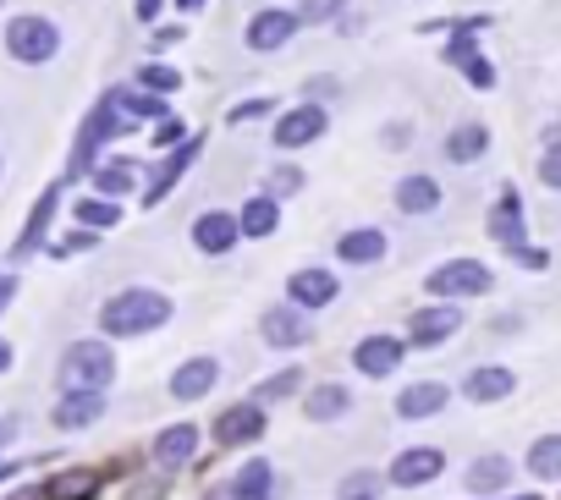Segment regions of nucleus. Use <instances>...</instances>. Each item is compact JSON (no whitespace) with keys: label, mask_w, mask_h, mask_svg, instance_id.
<instances>
[{"label":"nucleus","mask_w":561,"mask_h":500,"mask_svg":"<svg viewBox=\"0 0 561 500\" xmlns=\"http://www.w3.org/2000/svg\"><path fill=\"white\" fill-rule=\"evenodd\" d=\"M133 176H138V165H133V160H116V165H100V171H94V187H100L105 198H116V193L133 187Z\"/></svg>","instance_id":"nucleus-32"},{"label":"nucleus","mask_w":561,"mask_h":500,"mask_svg":"<svg viewBox=\"0 0 561 500\" xmlns=\"http://www.w3.org/2000/svg\"><path fill=\"white\" fill-rule=\"evenodd\" d=\"M0 440H12V423H0Z\"/></svg>","instance_id":"nucleus-48"},{"label":"nucleus","mask_w":561,"mask_h":500,"mask_svg":"<svg viewBox=\"0 0 561 500\" xmlns=\"http://www.w3.org/2000/svg\"><path fill=\"white\" fill-rule=\"evenodd\" d=\"M430 298H479L495 287V276L479 265V259H446L440 270H430Z\"/></svg>","instance_id":"nucleus-4"},{"label":"nucleus","mask_w":561,"mask_h":500,"mask_svg":"<svg viewBox=\"0 0 561 500\" xmlns=\"http://www.w3.org/2000/svg\"><path fill=\"white\" fill-rule=\"evenodd\" d=\"M127 500H165V478H149V484H133Z\"/></svg>","instance_id":"nucleus-41"},{"label":"nucleus","mask_w":561,"mask_h":500,"mask_svg":"<svg viewBox=\"0 0 561 500\" xmlns=\"http://www.w3.org/2000/svg\"><path fill=\"white\" fill-rule=\"evenodd\" d=\"M215 380H220V363H215V358H187V363L171 374V396H176V402H198V396L215 391Z\"/></svg>","instance_id":"nucleus-13"},{"label":"nucleus","mask_w":561,"mask_h":500,"mask_svg":"<svg viewBox=\"0 0 561 500\" xmlns=\"http://www.w3.org/2000/svg\"><path fill=\"white\" fill-rule=\"evenodd\" d=\"M457 325H462V314L440 303V309H424V314H413V325H408V336H413L419 347H435V341H446V336H451Z\"/></svg>","instance_id":"nucleus-21"},{"label":"nucleus","mask_w":561,"mask_h":500,"mask_svg":"<svg viewBox=\"0 0 561 500\" xmlns=\"http://www.w3.org/2000/svg\"><path fill=\"white\" fill-rule=\"evenodd\" d=\"M264 434V407L259 402H237L215 418V445H253Z\"/></svg>","instance_id":"nucleus-6"},{"label":"nucleus","mask_w":561,"mask_h":500,"mask_svg":"<svg viewBox=\"0 0 561 500\" xmlns=\"http://www.w3.org/2000/svg\"><path fill=\"white\" fill-rule=\"evenodd\" d=\"M160 7H165V0H138L133 12H138V23H154V18H160Z\"/></svg>","instance_id":"nucleus-45"},{"label":"nucleus","mask_w":561,"mask_h":500,"mask_svg":"<svg viewBox=\"0 0 561 500\" xmlns=\"http://www.w3.org/2000/svg\"><path fill=\"white\" fill-rule=\"evenodd\" d=\"M539 182L561 193V143H550V149H545V160H539Z\"/></svg>","instance_id":"nucleus-38"},{"label":"nucleus","mask_w":561,"mask_h":500,"mask_svg":"<svg viewBox=\"0 0 561 500\" xmlns=\"http://www.w3.org/2000/svg\"><path fill=\"white\" fill-rule=\"evenodd\" d=\"M320 132H325V105H298V111L280 116L275 149H304V143H314Z\"/></svg>","instance_id":"nucleus-10"},{"label":"nucleus","mask_w":561,"mask_h":500,"mask_svg":"<svg viewBox=\"0 0 561 500\" xmlns=\"http://www.w3.org/2000/svg\"><path fill=\"white\" fill-rule=\"evenodd\" d=\"M342 7H347V0H304V7H298V28L304 23H331Z\"/></svg>","instance_id":"nucleus-36"},{"label":"nucleus","mask_w":561,"mask_h":500,"mask_svg":"<svg viewBox=\"0 0 561 500\" xmlns=\"http://www.w3.org/2000/svg\"><path fill=\"white\" fill-rule=\"evenodd\" d=\"M7 369H12V347H7V341H0V374H7Z\"/></svg>","instance_id":"nucleus-46"},{"label":"nucleus","mask_w":561,"mask_h":500,"mask_svg":"<svg viewBox=\"0 0 561 500\" xmlns=\"http://www.w3.org/2000/svg\"><path fill=\"white\" fill-rule=\"evenodd\" d=\"M397 209H402V214H430V209H440V182H435V176H402V182H397Z\"/></svg>","instance_id":"nucleus-20"},{"label":"nucleus","mask_w":561,"mask_h":500,"mask_svg":"<svg viewBox=\"0 0 561 500\" xmlns=\"http://www.w3.org/2000/svg\"><path fill=\"white\" fill-rule=\"evenodd\" d=\"M446 61H451V67H462V72H468V78H473L479 89H490V83H495L490 61H484V56L473 50V39H468V23H462V34H457V39L446 45Z\"/></svg>","instance_id":"nucleus-22"},{"label":"nucleus","mask_w":561,"mask_h":500,"mask_svg":"<svg viewBox=\"0 0 561 500\" xmlns=\"http://www.w3.org/2000/svg\"><path fill=\"white\" fill-rule=\"evenodd\" d=\"M336 254H342V265H375V259H386V231L380 225H358V231L336 236Z\"/></svg>","instance_id":"nucleus-16"},{"label":"nucleus","mask_w":561,"mask_h":500,"mask_svg":"<svg viewBox=\"0 0 561 500\" xmlns=\"http://www.w3.org/2000/svg\"><path fill=\"white\" fill-rule=\"evenodd\" d=\"M94 489H100V473L83 467V473H61V478H50L39 500H94Z\"/></svg>","instance_id":"nucleus-29"},{"label":"nucleus","mask_w":561,"mask_h":500,"mask_svg":"<svg viewBox=\"0 0 561 500\" xmlns=\"http://www.w3.org/2000/svg\"><path fill=\"white\" fill-rule=\"evenodd\" d=\"M484 149H490V132H484L479 121H462V127L446 138V160H457V165H468V160H484Z\"/></svg>","instance_id":"nucleus-25"},{"label":"nucleus","mask_w":561,"mask_h":500,"mask_svg":"<svg viewBox=\"0 0 561 500\" xmlns=\"http://www.w3.org/2000/svg\"><path fill=\"white\" fill-rule=\"evenodd\" d=\"M242 236V225H237V214H226V209H204L198 220H193V242H198V254H226V247Z\"/></svg>","instance_id":"nucleus-11"},{"label":"nucleus","mask_w":561,"mask_h":500,"mask_svg":"<svg viewBox=\"0 0 561 500\" xmlns=\"http://www.w3.org/2000/svg\"><path fill=\"white\" fill-rule=\"evenodd\" d=\"M193 451H198V429H193V423H171V429H160V440H154V462H160L165 473L182 467Z\"/></svg>","instance_id":"nucleus-19"},{"label":"nucleus","mask_w":561,"mask_h":500,"mask_svg":"<svg viewBox=\"0 0 561 500\" xmlns=\"http://www.w3.org/2000/svg\"><path fill=\"white\" fill-rule=\"evenodd\" d=\"M154 143H160V149H182V143H187V138H182V121H176V116H165V121H160V132H154Z\"/></svg>","instance_id":"nucleus-40"},{"label":"nucleus","mask_w":561,"mask_h":500,"mask_svg":"<svg viewBox=\"0 0 561 500\" xmlns=\"http://www.w3.org/2000/svg\"><path fill=\"white\" fill-rule=\"evenodd\" d=\"M56 204H61V182L39 193V204H34V214H28V231L18 236V259H23V254H34V247L45 242V225H50V214H56Z\"/></svg>","instance_id":"nucleus-23"},{"label":"nucleus","mask_w":561,"mask_h":500,"mask_svg":"<svg viewBox=\"0 0 561 500\" xmlns=\"http://www.w3.org/2000/svg\"><path fill=\"white\" fill-rule=\"evenodd\" d=\"M446 396H451V391H446L440 380H419V385H408V391L397 396V418H408V423H413V418H435V412L446 407Z\"/></svg>","instance_id":"nucleus-15"},{"label":"nucleus","mask_w":561,"mask_h":500,"mask_svg":"<svg viewBox=\"0 0 561 500\" xmlns=\"http://www.w3.org/2000/svg\"><path fill=\"white\" fill-rule=\"evenodd\" d=\"M176 7H182V12H198V7H204V0H176Z\"/></svg>","instance_id":"nucleus-47"},{"label":"nucleus","mask_w":561,"mask_h":500,"mask_svg":"<svg viewBox=\"0 0 561 500\" xmlns=\"http://www.w3.org/2000/svg\"><path fill=\"white\" fill-rule=\"evenodd\" d=\"M171 319V298L149 292V287H133V292H116L105 309H100V330L105 336H144V330H160Z\"/></svg>","instance_id":"nucleus-1"},{"label":"nucleus","mask_w":561,"mask_h":500,"mask_svg":"<svg viewBox=\"0 0 561 500\" xmlns=\"http://www.w3.org/2000/svg\"><path fill=\"white\" fill-rule=\"evenodd\" d=\"M193 160H198V138H187V143H182V149H176V154H171V160L160 165V176H154V187L144 193V204H160V198H165V193L176 187V176H182V171H187Z\"/></svg>","instance_id":"nucleus-26"},{"label":"nucleus","mask_w":561,"mask_h":500,"mask_svg":"<svg viewBox=\"0 0 561 500\" xmlns=\"http://www.w3.org/2000/svg\"><path fill=\"white\" fill-rule=\"evenodd\" d=\"M462 391H468V402H506V396L517 391V374L501 369V363H484V369H473V374L462 380Z\"/></svg>","instance_id":"nucleus-14"},{"label":"nucleus","mask_w":561,"mask_h":500,"mask_svg":"<svg viewBox=\"0 0 561 500\" xmlns=\"http://www.w3.org/2000/svg\"><path fill=\"white\" fill-rule=\"evenodd\" d=\"M264 111H270V100H248V105L231 111V121H248V116H264Z\"/></svg>","instance_id":"nucleus-42"},{"label":"nucleus","mask_w":561,"mask_h":500,"mask_svg":"<svg viewBox=\"0 0 561 500\" xmlns=\"http://www.w3.org/2000/svg\"><path fill=\"white\" fill-rule=\"evenodd\" d=\"M0 7H7V0H0Z\"/></svg>","instance_id":"nucleus-50"},{"label":"nucleus","mask_w":561,"mask_h":500,"mask_svg":"<svg viewBox=\"0 0 561 500\" xmlns=\"http://www.w3.org/2000/svg\"><path fill=\"white\" fill-rule=\"evenodd\" d=\"M94 418H105V396L94 391H72L56 402V429H89Z\"/></svg>","instance_id":"nucleus-18"},{"label":"nucleus","mask_w":561,"mask_h":500,"mask_svg":"<svg viewBox=\"0 0 561 500\" xmlns=\"http://www.w3.org/2000/svg\"><path fill=\"white\" fill-rule=\"evenodd\" d=\"M61 50V28L50 18H12L7 23V56L23 67H45Z\"/></svg>","instance_id":"nucleus-3"},{"label":"nucleus","mask_w":561,"mask_h":500,"mask_svg":"<svg viewBox=\"0 0 561 500\" xmlns=\"http://www.w3.org/2000/svg\"><path fill=\"white\" fill-rule=\"evenodd\" d=\"M375 489H380V478H375V473H353V478L342 484V495H336V500H375Z\"/></svg>","instance_id":"nucleus-37"},{"label":"nucleus","mask_w":561,"mask_h":500,"mask_svg":"<svg viewBox=\"0 0 561 500\" xmlns=\"http://www.w3.org/2000/svg\"><path fill=\"white\" fill-rule=\"evenodd\" d=\"M528 473H534V478H561V434H539V440H534Z\"/></svg>","instance_id":"nucleus-31"},{"label":"nucleus","mask_w":561,"mask_h":500,"mask_svg":"<svg viewBox=\"0 0 561 500\" xmlns=\"http://www.w3.org/2000/svg\"><path fill=\"white\" fill-rule=\"evenodd\" d=\"M298 34V12H287V7H270V12H259L253 23H248V50H259V56H270V50H280Z\"/></svg>","instance_id":"nucleus-8"},{"label":"nucleus","mask_w":561,"mask_h":500,"mask_svg":"<svg viewBox=\"0 0 561 500\" xmlns=\"http://www.w3.org/2000/svg\"><path fill=\"white\" fill-rule=\"evenodd\" d=\"M7 473H12V467H0V478H7Z\"/></svg>","instance_id":"nucleus-49"},{"label":"nucleus","mask_w":561,"mask_h":500,"mask_svg":"<svg viewBox=\"0 0 561 500\" xmlns=\"http://www.w3.org/2000/svg\"><path fill=\"white\" fill-rule=\"evenodd\" d=\"M353 363H358V374L386 380V374L402 363V341H397V336H364V341L353 347Z\"/></svg>","instance_id":"nucleus-12"},{"label":"nucleus","mask_w":561,"mask_h":500,"mask_svg":"<svg viewBox=\"0 0 561 500\" xmlns=\"http://www.w3.org/2000/svg\"><path fill=\"white\" fill-rule=\"evenodd\" d=\"M270 489H275V473H270V462H259V456L231 478V500H270Z\"/></svg>","instance_id":"nucleus-27"},{"label":"nucleus","mask_w":561,"mask_h":500,"mask_svg":"<svg viewBox=\"0 0 561 500\" xmlns=\"http://www.w3.org/2000/svg\"><path fill=\"white\" fill-rule=\"evenodd\" d=\"M440 467H446V451H435V445H413V451H402V456L391 462V484H397V489H419V484L440 478Z\"/></svg>","instance_id":"nucleus-9"},{"label":"nucleus","mask_w":561,"mask_h":500,"mask_svg":"<svg viewBox=\"0 0 561 500\" xmlns=\"http://www.w3.org/2000/svg\"><path fill=\"white\" fill-rule=\"evenodd\" d=\"M237 225H242V236H270V231H275V198H270V193L248 198L242 214H237Z\"/></svg>","instance_id":"nucleus-30"},{"label":"nucleus","mask_w":561,"mask_h":500,"mask_svg":"<svg viewBox=\"0 0 561 500\" xmlns=\"http://www.w3.org/2000/svg\"><path fill=\"white\" fill-rule=\"evenodd\" d=\"M309 94H314L309 105H320V100H331V94H336V83H331V78H314V83H309Z\"/></svg>","instance_id":"nucleus-43"},{"label":"nucleus","mask_w":561,"mask_h":500,"mask_svg":"<svg viewBox=\"0 0 561 500\" xmlns=\"http://www.w3.org/2000/svg\"><path fill=\"white\" fill-rule=\"evenodd\" d=\"M138 83L154 89V94H176V89H182V72H171V67H144Z\"/></svg>","instance_id":"nucleus-35"},{"label":"nucleus","mask_w":561,"mask_h":500,"mask_svg":"<svg viewBox=\"0 0 561 500\" xmlns=\"http://www.w3.org/2000/svg\"><path fill=\"white\" fill-rule=\"evenodd\" d=\"M259 336H264L270 347H304V341L314 336V325H309V314H298L293 303H280V309H264Z\"/></svg>","instance_id":"nucleus-7"},{"label":"nucleus","mask_w":561,"mask_h":500,"mask_svg":"<svg viewBox=\"0 0 561 500\" xmlns=\"http://www.w3.org/2000/svg\"><path fill=\"white\" fill-rule=\"evenodd\" d=\"M304 187V171H275L270 176V198H287V193H298Z\"/></svg>","instance_id":"nucleus-39"},{"label":"nucleus","mask_w":561,"mask_h":500,"mask_svg":"<svg viewBox=\"0 0 561 500\" xmlns=\"http://www.w3.org/2000/svg\"><path fill=\"white\" fill-rule=\"evenodd\" d=\"M490 236L501 247H512V254H523V204H517V193H501V204L490 209Z\"/></svg>","instance_id":"nucleus-17"},{"label":"nucleus","mask_w":561,"mask_h":500,"mask_svg":"<svg viewBox=\"0 0 561 500\" xmlns=\"http://www.w3.org/2000/svg\"><path fill=\"white\" fill-rule=\"evenodd\" d=\"M78 220H83L89 231L122 225V204H111V198H89V204H78Z\"/></svg>","instance_id":"nucleus-33"},{"label":"nucleus","mask_w":561,"mask_h":500,"mask_svg":"<svg viewBox=\"0 0 561 500\" xmlns=\"http://www.w3.org/2000/svg\"><path fill=\"white\" fill-rule=\"evenodd\" d=\"M336 292H342L336 270H320V265H309V270H298V276L287 281V298H293V309H298V314H314V309H325Z\"/></svg>","instance_id":"nucleus-5"},{"label":"nucleus","mask_w":561,"mask_h":500,"mask_svg":"<svg viewBox=\"0 0 561 500\" xmlns=\"http://www.w3.org/2000/svg\"><path fill=\"white\" fill-rule=\"evenodd\" d=\"M386 143H391V149H408L413 138H408V127H402V121H391V127H386Z\"/></svg>","instance_id":"nucleus-44"},{"label":"nucleus","mask_w":561,"mask_h":500,"mask_svg":"<svg viewBox=\"0 0 561 500\" xmlns=\"http://www.w3.org/2000/svg\"><path fill=\"white\" fill-rule=\"evenodd\" d=\"M298 385H304V374L298 369H287V374H275V380H264V385H253V396L248 402H280V396H298Z\"/></svg>","instance_id":"nucleus-34"},{"label":"nucleus","mask_w":561,"mask_h":500,"mask_svg":"<svg viewBox=\"0 0 561 500\" xmlns=\"http://www.w3.org/2000/svg\"><path fill=\"white\" fill-rule=\"evenodd\" d=\"M506 484H512V462L506 456H479L468 467V489L473 495H490V489H506Z\"/></svg>","instance_id":"nucleus-28"},{"label":"nucleus","mask_w":561,"mask_h":500,"mask_svg":"<svg viewBox=\"0 0 561 500\" xmlns=\"http://www.w3.org/2000/svg\"><path fill=\"white\" fill-rule=\"evenodd\" d=\"M347 407H353V391H347V385H314L309 402H304V412H309L314 423H331V418H342Z\"/></svg>","instance_id":"nucleus-24"},{"label":"nucleus","mask_w":561,"mask_h":500,"mask_svg":"<svg viewBox=\"0 0 561 500\" xmlns=\"http://www.w3.org/2000/svg\"><path fill=\"white\" fill-rule=\"evenodd\" d=\"M111 380H116V358H111L105 341H72V347H67V358H61V391H67V396H72V391L105 396Z\"/></svg>","instance_id":"nucleus-2"}]
</instances>
